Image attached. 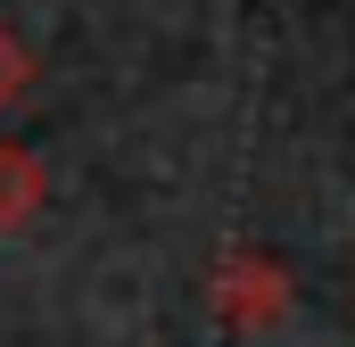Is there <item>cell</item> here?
<instances>
[{
	"label": "cell",
	"instance_id": "cell-1",
	"mask_svg": "<svg viewBox=\"0 0 355 347\" xmlns=\"http://www.w3.org/2000/svg\"><path fill=\"white\" fill-rule=\"evenodd\" d=\"M215 314L232 331H265L289 314V273L272 257H223L215 264Z\"/></svg>",
	"mask_w": 355,
	"mask_h": 347
},
{
	"label": "cell",
	"instance_id": "cell-3",
	"mask_svg": "<svg viewBox=\"0 0 355 347\" xmlns=\"http://www.w3.org/2000/svg\"><path fill=\"white\" fill-rule=\"evenodd\" d=\"M25 83H33V50H25V42H17V33L0 25V116H8L17 99H25Z\"/></svg>",
	"mask_w": 355,
	"mask_h": 347
},
{
	"label": "cell",
	"instance_id": "cell-2",
	"mask_svg": "<svg viewBox=\"0 0 355 347\" xmlns=\"http://www.w3.org/2000/svg\"><path fill=\"white\" fill-rule=\"evenodd\" d=\"M42 198H50V174L33 149H0V232H25L33 215H42Z\"/></svg>",
	"mask_w": 355,
	"mask_h": 347
}]
</instances>
